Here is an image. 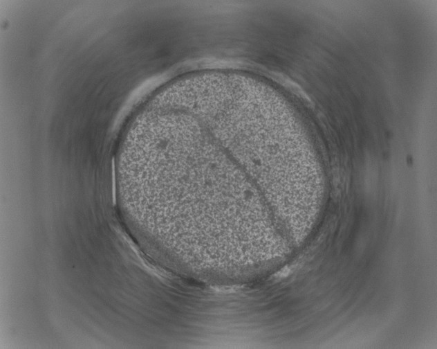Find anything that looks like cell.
Listing matches in <instances>:
<instances>
[{"label": "cell", "instance_id": "cell-1", "mask_svg": "<svg viewBox=\"0 0 437 349\" xmlns=\"http://www.w3.org/2000/svg\"><path fill=\"white\" fill-rule=\"evenodd\" d=\"M164 138L116 169L120 202L143 242L183 274L226 266L249 235L254 195L243 173L218 152Z\"/></svg>", "mask_w": 437, "mask_h": 349}]
</instances>
